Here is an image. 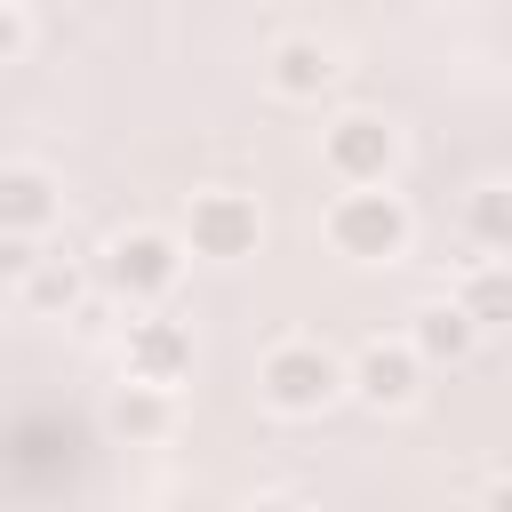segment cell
Listing matches in <instances>:
<instances>
[{
    "label": "cell",
    "instance_id": "1",
    "mask_svg": "<svg viewBox=\"0 0 512 512\" xmlns=\"http://www.w3.org/2000/svg\"><path fill=\"white\" fill-rule=\"evenodd\" d=\"M256 408L272 424H320L328 408H344V352L312 328L272 336L256 352Z\"/></svg>",
    "mask_w": 512,
    "mask_h": 512
},
{
    "label": "cell",
    "instance_id": "2",
    "mask_svg": "<svg viewBox=\"0 0 512 512\" xmlns=\"http://www.w3.org/2000/svg\"><path fill=\"white\" fill-rule=\"evenodd\" d=\"M184 240H176V224H112L104 232V248L88 256V272H96V288L120 304V312H168V296L184 288Z\"/></svg>",
    "mask_w": 512,
    "mask_h": 512
},
{
    "label": "cell",
    "instance_id": "3",
    "mask_svg": "<svg viewBox=\"0 0 512 512\" xmlns=\"http://www.w3.org/2000/svg\"><path fill=\"white\" fill-rule=\"evenodd\" d=\"M408 160V128L384 104H336L320 120V176L336 192H392Z\"/></svg>",
    "mask_w": 512,
    "mask_h": 512
},
{
    "label": "cell",
    "instance_id": "4",
    "mask_svg": "<svg viewBox=\"0 0 512 512\" xmlns=\"http://www.w3.org/2000/svg\"><path fill=\"white\" fill-rule=\"evenodd\" d=\"M320 248H328L336 264H360V272L408 264V248H416V208H408V192H328V200H320Z\"/></svg>",
    "mask_w": 512,
    "mask_h": 512
},
{
    "label": "cell",
    "instance_id": "5",
    "mask_svg": "<svg viewBox=\"0 0 512 512\" xmlns=\"http://www.w3.org/2000/svg\"><path fill=\"white\" fill-rule=\"evenodd\" d=\"M264 232H272V216H264V192H248V184H192L176 208V240L192 264H248V256H264Z\"/></svg>",
    "mask_w": 512,
    "mask_h": 512
},
{
    "label": "cell",
    "instance_id": "6",
    "mask_svg": "<svg viewBox=\"0 0 512 512\" xmlns=\"http://www.w3.org/2000/svg\"><path fill=\"white\" fill-rule=\"evenodd\" d=\"M112 352H120V384H144V392H168V400H184V384L200 368V336L176 312H128Z\"/></svg>",
    "mask_w": 512,
    "mask_h": 512
},
{
    "label": "cell",
    "instance_id": "7",
    "mask_svg": "<svg viewBox=\"0 0 512 512\" xmlns=\"http://www.w3.org/2000/svg\"><path fill=\"white\" fill-rule=\"evenodd\" d=\"M424 392H432V368L408 352L400 328L392 336H360L344 352V400L352 408H368V416H416Z\"/></svg>",
    "mask_w": 512,
    "mask_h": 512
},
{
    "label": "cell",
    "instance_id": "8",
    "mask_svg": "<svg viewBox=\"0 0 512 512\" xmlns=\"http://www.w3.org/2000/svg\"><path fill=\"white\" fill-rule=\"evenodd\" d=\"M256 72H264V96H272V104H320V96L344 88L352 64H344L336 32H320V24H288V32L264 40Z\"/></svg>",
    "mask_w": 512,
    "mask_h": 512
},
{
    "label": "cell",
    "instance_id": "9",
    "mask_svg": "<svg viewBox=\"0 0 512 512\" xmlns=\"http://www.w3.org/2000/svg\"><path fill=\"white\" fill-rule=\"evenodd\" d=\"M64 224V176L48 160H0V240H48Z\"/></svg>",
    "mask_w": 512,
    "mask_h": 512
},
{
    "label": "cell",
    "instance_id": "10",
    "mask_svg": "<svg viewBox=\"0 0 512 512\" xmlns=\"http://www.w3.org/2000/svg\"><path fill=\"white\" fill-rule=\"evenodd\" d=\"M88 296H96L88 256H56V248H40V264L16 280L24 320H88Z\"/></svg>",
    "mask_w": 512,
    "mask_h": 512
},
{
    "label": "cell",
    "instance_id": "11",
    "mask_svg": "<svg viewBox=\"0 0 512 512\" xmlns=\"http://www.w3.org/2000/svg\"><path fill=\"white\" fill-rule=\"evenodd\" d=\"M400 336H408V352L440 376V368H464L472 352H480V328L448 304V296H424V304H408V320H400Z\"/></svg>",
    "mask_w": 512,
    "mask_h": 512
},
{
    "label": "cell",
    "instance_id": "12",
    "mask_svg": "<svg viewBox=\"0 0 512 512\" xmlns=\"http://www.w3.org/2000/svg\"><path fill=\"white\" fill-rule=\"evenodd\" d=\"M456 232H464L472 264H512V176H480L456 208Z\"/></svg>",
    "mask_w": 512,
    "mask_h": 512
},
{
    "label": "cell",
    "instance_id": "13",
    "mask_svg": "<svg viewBox=\"0 0 512 512\" xmlns=\"http://www.w3.org/2000/svg\"><path fill=\"white\" fill-rule=\"evenodd\" d=\"M176 424H184V400H168V392H144V384L104 392V432L128 448H160V440H176Z\"/></svg>",
    "mask_w": 512,
    "mask_h": 512
},
{
    "label": "cell",
    "instance_id": "14",
    "mask_svg": "<svg viewBox=\"0 0 512 512\" xmlns=\"http://www.w3.org/2000/svg\"><path fill=\"white\" fill-rule=\"evenodd\" d=\"M440 296L480 328V344H488V336H512V264H464Z\"/></svg>",
    "mask_w": 512,
    "mask_h": 512
},
{
    "label": "cell",
    "instance_id": "15",
    "mask_svg": "<svg viewBox=\"0 0 512 512\" xmlns=\"http://www.w3.org/2000/svg\"><path fill=\"white\" fill-rule=\"evenodd\" d=\"M32 8H16V0H0V64H24V48H32Z\"/></svg>",
    "mask_w": 512,
    "mask_h": 512
},
{
    "label": "cell",
    "instance_id": "16",
    "mask_svg": "<svg viewBox=\"0 0 512 512\" xmlns=\"http://www.w3.org/2000/svg\"><path fill=\"white\" fill-rule=\"evenodd\" d=\"M240 512H320V504H312V496H296V488H256Z\"/></svg>",
    "mask_w": 512,
    "mask_h": 512
},
{
    "label": "cell",
    "instance_id": "17",
    "mask_svg": "<svg viewBox=\"0 0 512 512\" xmlns=\"http://www.w3.org/2000/svg\"><path fill=\"white\" fill-rule=\"evenodd\" d=\"M32 264H40V248H32V240H0V280H24Z\"/></svg>",
    "mask_w": 512,
    "mask_h": 512
},
{
    "label": "cell",
    "instance_id": "18",
    "mask_svg": "<svg viewBox=\"0 0 512 512\" xmlns=\"http://www.w3.org/2000/svg\"><path fill=\"white\" fill-rule=\"evenodd\" d=\"M480 512H512V472H488V488H480Z\"/></svg>",
    "mask_w": 512,
    "mask_h": 512
}]
</instances>
